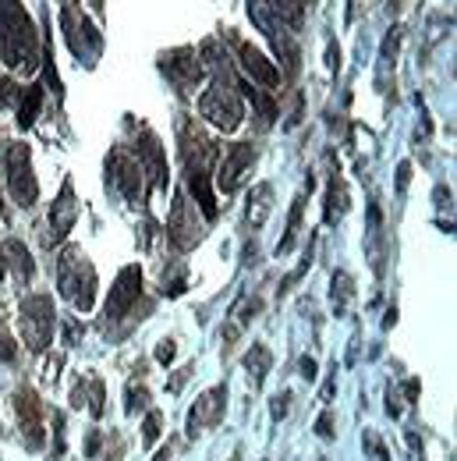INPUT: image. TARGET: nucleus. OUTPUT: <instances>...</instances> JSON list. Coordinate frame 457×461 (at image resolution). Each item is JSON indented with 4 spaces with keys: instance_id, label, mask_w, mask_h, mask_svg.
Masks as SVG:
<instances>
[{
    "instance_id": "obj_1",
    "label": "nucleus",
    "mask_w": 457,
    "mask_h": 461,
    "mask_svg": "<svg viewBox=\"0 0 457 461\" xmlns=\"http://www.w3.org/2000/svg\"><path fill=\"white\" fill-rule=\"evenodd\" d=\"M36 25L18 0H0V60L7 68H36Z\"/></svg>"
},
{
    "instance_id": "obj_2",
    "label": "nucleus",
    "mask_w": 457,
    "mask_h": 461,
    "mask_svg": "<svg viewBox=\"0 0 457 461\" xmlns=\"http://www.w3.org/2000/svg\"><path fill=\"white\" fill-rule=\"evenodd\" d=\"M58 285H60V294H64L78 312H89V309H93V302H96V270H93L89 256H85L78 245H67V249L60 252Z\"/></svg>"
},
{
    "instance_id": "obj_3",
    "label": "nucleus",
    "mask_w": 457,
    "mask_h": 461,
    "mask_svg": "<svg viewBox=\"0 0 457 461\" xmlns=\"http://www.w3.org/2000/svg\"><path fill=\"white\" fill-rule=\"evenodd\" d=\"M22 338L32 351H43V348L54 341V327H58V312H54V298L50 294H29L22 302Z\"/></svg>"
},
{
    "instance_id": "obj_4",
    "label": "nucleus",
    "mask_w": 457,
    "mask_h": 461,
    "mask_svg": "<svg viewBox=\"0 0 457 461\" xmlns=\"http://www.w3.org/2000/svg\"><path fill=\"white\" fill-rule=\"evenodd\" d=\"M199 111H202V117H206L210 124H217L220 131H234V128L241 124V100H237L234 86L224 82V78H217V82L202 93Z\"/></svg>"
},
{
    "instance_id": "obj_5",
    "label": "nucleus",
    "mask_w": 457,
    "mask_h": 461,
    "mask_svg": "<svg viewBox=\"0 0 457 461\" xmlns=\"http://www.w3.org/2000/svg\"><path fill=\"white\" fill-rule=\"evenodd\" d=\"M7 188L14 195L18 206H32L40 199V181L32 174V160H29V146L14 142L7 149Z\"/></svg>"
},
{
    "instance_id": "obj_6",
    "label": "nucleus",
    "mask_w": 457,
    "mask_h": 461,
    "mask_svg": "<svg viewBox=\"0 0 457 461\" xmlns=\"http://www.w3.org/2000/svg\"><path fill=\"white\" fill-rule=\"evenodd\" d=\"M142 294V270L139 267H124L117 274L114 288H111V298H107V323H117L131 312V305L139 302Z\"/></svg>"
},
{
    "instance_id": "obj_7",
    "label": "nucleus",
    "mask_w": 457,
    "mask_h": 461,
    "mask_svg": "<svg viewBox=\"0 0 457 461\" xmlns=\"http://www.w3.org/2000/svg\"><path fill=\"white\" fill-rule=\"evenodd\" d=\"M224 408H228V391L224 387H213V391H206L195 408L188 411V437L195 440V437H202L206 429H213L220 419H224Z\"/></svg>"
},
{
    "instance_id": "obj_8",
    "label": "nucleus",
    "mask_w": 457,
    "mask_h": 461,
    "mask_svg": "<svg viewBox=\"0 0 457 461\" xmlns=\"http://www.w3.org/2000/svg\"><path fill=\"white\" fill-rule=\"evenodd\" d=\"M107 171L114 177V185L121 188V195L128 203H139L142 199V164L135 157H128L124 149H114L107 157Z\"/></svg>"
},
{
    "instance_id": "obj_9",
    "label": "nucleus",
    "mask_w": 457,
    "mask_h": 461,
    "mask_svg": "<svg viewBox=\"0 0 457 461\" xmlns=\"http://www.w3.org/2000/svg\"><path fill=\"white\" fill-rule=\"evenodd\" d=\"M167 238L177 249H192L202 238V224L195 221V203H188L184 195L174 199L171 221H167Z\"/></svg>"
},
{
    "instance_id": "obj_10",
    "label": "nucleus",
    "mask_w": 457,
    "mask_h": 461,
    "mask_svg": "<svg viewBox=\"0 0 457 461\" xmlns=\"http://www.w3.org/2000/svg\"><path fill=\"white\" fill-rule=\"evenodd\" d=\"M14 411H18V422H22V440L32 447V451H40L43 447V440H47V433H43V419H40V398H36V391H18L14 394Z\"/></svg>"
},
{
    "instance_id": "obj_11",
    "label": "nucleus",
    "mask_w": 457,
    "mask_h": 461,
    "mask_svg": "<svg viewBox=\"0 0 457 461\" xmlns=\"http://www.w3.org/2000/svg\"><path fill=\"white\" fill-rule=\"evenodd\" d=\"M164 71L171 75L174 86L184 89V93L202 82V60H199V54H195L192 47H181V50L164 54Z\"/></svg>"
},
{
    "instance_id": "obj_12",
    "label": "nucleus",
    "mask_w": 457,
    "mask_h": 461,
    "mask_svg": "<svg viewBox=\"0 0 457 461\" xmlns=\"http://www.w3.org/2000/svg\"><path fill=\"white\" fill-rule=\"evenodd\" d=\"M252 160H255V149H252L248 142H234V146H228L224 164H220V174H217V185H220L224 195H230V192L241 185V177H245V171L252 167Z\"/></svg>"
},
{
    "instance_id": "obj_13",
    "label": "nucleus",
    "mask_w": 457,
    "mask_h": 461,
    "mask_svg": "<svg viewBox=\"0 0 457 461\" xmlns=\"http://www.w3.org/2000/svg\"><path fill=\"white\" fill-rule=\"evenodd\" d=\"M184 177H188V188L199 203V210L206 213V221L217 217V195H213V185H210V167L202 164H184Z\"/></svg>"
},
{
    "instance_id": "obj_14",
    "label": "nucleus",
    "mask_w": 457,
    "mask_h": 461,
    "mask_svg": "<svg viewBox=\"0 0 457 461\" xmlns=\"http://www.w3.org/2000/svg\"><path fill=\"white\" fill-rule=\"evenodd\" d=\"M237 54H241V68L252 75V82H259V86H277V82H281L277 64H273V60H266V54H263V50H255L252 43H241V47H237Z\"/></svg>"
},
{
    "instance_id": "obj_15",
    "label": "nucleus",
    "mask_w": 457,
    "mask_h": 461,
    "mask_svg": "<svg viewBox=\"0 0 457 461\" xmlns=\"http://www.w3.org/2000/svg\"><path fill=\"white\" fill-rule=\"evenodd\" d=\"M75 217H78V203H75V192H71V181H64L58 203L50 206V228H54V241H60L67 230L75 228Z\"/></svg>"
},
{
    "instance_id": "obj_16",
    "label": "nucleus",
    "mask_w": 457,
    "mask_h": 461,
    "mask_svg": "<svg viewBox=\"0 0 457 461\" xmlns=\"http://www.w3.org/2000/svg\"><path fill=\"white\" fill-rule=\"evenodd\" d=\"M139 164H146L142 171H149L157 177V185H167V164H164V146L153 131H142V142H139Z\"/></svg>"
},
{
    "instance_id": "obj_17",
    "label": "nucleus",
    "mask_w": 457,
    "mask_h": 461,
    "mask_svg": "<svg viewBox=\"0 0 457 461\" xmlns=\"http://www.w3.org/2000/svg\"><path fill=\"white\" fill-rule=\"evenodd\" d=\"M4 256H11V259H4V267L11 263L14 267V274H18V281H32V274H36V263H32V256H29V249L22 245V241H7L4 249H0Z\"/></svg>"
},
{
    "instance_id": "obj_18",
    "label": "nucleus",
    "mask_w": 457,
    "mask_h": 461,
    "mask_svg": "<svg viewBox=\"0 0 457 461\" xmlns=\"http://www.w3.org/2000/svg\"><path fill=\"white\" fill-rule=\"evenodd\" d=\"M248 14H252V22L259 25V32H266L273 43L284 36V29H281V25H277V18H273L270 0H248Z\"/></svg>"
},
{
    "instance_id": "obj_19",
    "label": "nucleus",
    "mask_w": 457,
    "mask_h": 461,
    "mask_svg": "<svg viewBox=\"0 0 457 461\" xmlns=\"http://www.w3.org/2000/svg\"><path fill=\"white\" fill-rule=\"evenodd\" d=\"M270 199H273V188L270 185H255L252 195H248V224L252 228H263L266 217H270Z\"/></svg>"
},
{
    "instance_id": "obj_20",
    "label": "nucleus",
    "mask_w": 457,
    "mask_h": 461,
    "mask_svg": "<svg viewBox=\"0 0 457 461\" xmlns=\"http://www.w3.org/2000/svg\"><path fill=\"white\" fill-rule=\"evenodd\" d=\"M40 107H43V86H29V89L18 96V124H22V128L36 124Z\"/></svg>"
},
{
    "instance_id": "obj_21",
    "label": "nucleus",
    "mask_w": 457,
    "mask_h": 461,
    "mask_svg": "<svg viewBox=\"0 0 457 461\" xmlns=\"http://www.w3.org/2000/svg\"><path fill=\"white\" fill-rule=\"evenodd\" d=\"M270 351L263 345H252V351L245 355V369H248V376H252V387H263V380H266V373H270Z\"/></svg>"
},
{
    "instance_id": "obj_22",
    "label": "nucleus",
    "mask_w": 457,
    "mask_h": 461,
    "mask_svg": "<svg viewBox=\"0 0 457 461\" xmlns=\"http://www.w3.org/2000/svg\"><path fill=\"white\" fill-rule=\"evenodd\" d=\"M330 298H334V309H337V312H344V309H347V302L354 298V281H351L344 270H341V274H334V288H330Z\"/></svg>"
},
{
    "instance_id": "obj_23",
    "label": "nucleus",
    "mask_w": 457,
    "mask_h": 461,
    "mask_svg": "<svg viewBox=\"0 0 457 461\" xmlns=\"http://www.w3.org/2000/svg\"><path fill=\"white\" fill-rule=\"evenodd\" d=\"M344 185H341V177L334 174V181H330V188H327V224H334L337 217L344 213Z\"/></svg>"
},
{
    "instance_id": "obj_24",
    "label": "nucleus",
    "mask_w": 457,
    "mask_h": 461,
    "mask_svg": "<svg viewBox=\"0 0 457 461\" xmlns=\"http://www.w3.org/2000/svg\"><path fill=\"white\" fill-rule=\"evenodd\" d=\"M301 206H305V199L298 195V199H294V206H291V217H287V234H284V241L277 245V256H284V252H291V245H294V234H298V224H301Z\"/></svg>"
},
{
    "instance_id": "obj_25",
    "label": "nucleus",
    "mask_w": 457,
    "mask_h": 461,
    "mask_svg": "<svg viewBox=\"0 0 457 461\" xmlns=\"http://www.w3.org/2000/svg\"><path fill=\"white\" fill-rule=\"evenodd\" d=\"M273 14H281L291 25H301V14H305V0H270Z\"/></svg>"
},
{
    "instance_id": "obj_26",
    "label": "nucleus",
    "mask_w": 457,
    "mask_h": 461,
    "mask_svg": "<svg viewBox=\"0 0 457 461\" xmlns=\"http://www.w3.org/2000/svg\"><path fill=\"white\" fill-rule=\"evenodd\" d=\"M241 89H245V96L255 104V111H259V117H263L266 124L277 117V104H273L270 96H263V93H259V89H252V86H241Z\"/></svg>"
},
{
    "instance_id": "obj_27",
    "label": "nucleus",
    "mask_w": 457,
    "mask_h": 461,
    "mask_svg": "<svg viewBox=\"0 0 457 461\" xmlns=\"http://www.w3.org/2000/svg\"><path fill=\"white\" fill-rule=\"evenodd\" d=\"M160 422H164L160 411H149V415H146V422H142V444H146V447H153V444L160 440Z\"/></svg>"
},
{
    "instance_id": "obj_28",
    "label": "nucleus",
    "mask_w": 457,
    "mask_h": 461,
    "mask_svg": "<svg viewBox=\"0 0 457 461\" xmlns=\"http://www.w3.org/2000/svg\"><path fill=\"white\" fill-rule=\"evenodd\" d=\"M398 47H400V29L394 25V29L387 32V40H383V54H380V58L390 64V60L398 58Z\"/></svg>"
},
{
    "instance_id": "obj_29",
    "label": "nucleus",
    "mask_w": 457,
    "mask_h": 461,
    "mask_svg": "<svg viewBox=\"0 0 457 461\" xmlns=\"http://www.w3.org/2000/svg\"><path fill=\"white\" fill-rule=\"evenodd\" d=\"M14 100H18V86L7 75H0V107H11Z\"/></svg>"
},
{
    "instance_id": "obj_30",
    "label": "nucleus",
    "mask_w": 457,
    "mask_h": 461,
    "mask_svg": "<svg viewBox=\"0 0 457 461\" xmlns=\"http://www.w3.org/2000/svg\"><path fill=\"white\" fill-rule=\"evenodd\" d=\"M54 455H64V415H54Z\"/></svg>"
},
{
    "instance_id": "obj_31",
    "label": "nucleus",
    "mask_w": 457,
    "mask_h": 461,
    "mask_svg": "<svg viewBox=\"0 0 457 461\" xmlns=\"http://www.w3.org/2000/svg\"><path fill=\"white\" fill-rule=\"evenodd\" d=\"M316 433H319L323 440H330V437H334V415H330V411H323V415H319V422H316Z\"/></svg>"
},
{
    "instance_id": "obj_32",
    "label": "nucleus",
    "mask_w": 457,
    "mask_h": 461,
    "mask_svg": "<svg viewBox=\"0 0 457 461\" xmlns=\"http://www.w3.org/2000/svg\"><path fill=\"white\" fill-rule=\"evenodd\" d=\"M174 355H177L174 341H160V348H157V362H160V366H171Z\"/></svg>"
},
{
    "instance_id": "obj_33",
    "label": "nucleus",
    "mask_w": 457,
    "mask_h": 461,
    "mask_svg": "<svg viewBox=\"0 0 457 461\" xmlns=\"http://www.w3.org/2000/svg\"><path fill=\"white\" fill-rule=\"evenodd\" d=\"M327 64H330V71H341V50H337V43L327 47Z\"/></svg>"
},
{
    "instance_id": "obj_34",
    "label": "nucleus",
    "mask_w": 457,
    "mask_h": 461,
    "mask_svg": "<svg viewBox=\"0 0 457 461\" xmlns=\"http://www.w3.org/2000/svg\"><path fill=\"white\" fill-rule=\"evenodd\" d=\"M14 351H18V348L11 345V338H4V334H0V362H11V358H14Z\"/></svg>"
},
{
    "instance_id": "obj_35",
    "label": "nucleus",
    "mask_w": 457,
    "mask_h": 461,
    "mask_svg": "<svg viewBox=\"0 0 457 461\" xmlns=\"http://www.w3.org/2000/svg\"><path fill=\"white\" fill-rule=\"evenodd\" d=\"M291 394H281V398H273V419H284L287 415V408H291Z\"/></svg>"
},
{
    "instance_id": "obj_36",
    "label": "nucleus",
    "mask_w": 457,
    "mask_h": 461,
    "mask_svg": "<svg viewBox=\"0 0 457 461\" xmlns=\"http://www.w3.org/2000/svg\"><path fill=\"white\" fill-rule=\"evenodd\" d=\"M365 444H369V447H372V455H376V458H380V461H390V458H387V447H383V444H380V440H376V437H372V433H369V437H365Z\"/></svg>"
},
{
    "instance_id": "obj_37",
    "label": "nucleus",
    "mask_w": 457,
    "mask_h": 461,
    "mask_svg": "<svg viewBox=\"0 0 457 461\" xmlns=\"http://www.w3.org/2000/svg\"><path fill=\"white\" fill-rule=\"evenodd\" d=\"M301 376H305V380H309V384H312V380H316V358H309V355H305V358H301Z\"/></svg>"
},
{
    "instance_id": "obj_38",
    "label": "nucleus",
    "mask_w": 457,
    "mask_h": 461,
    "mask_svg": "<svg viewBox=\"0 0 457 461\" xmlns=\"http://www.w3.org/2000/svg\"><path fill=\"white\" fill-rule=\"evenodd\" d=\"M408 181H411V164H400V167H398V188H400V192L408 188Z\"/></svg>"
},
{
    "instance_id": "obj_39",
    "label": "nucleus",
    "mask_w": 457,
    "mask_h": 461,
    "mask_svg": "<svg viewBox=\"0 0 457 461\" xmlns=\"http://www.w3.org/2000/svg\"><path fill=\"white\" fill-rule=\"evenodd\" d=\"M58 369H60V358H50L47 362V380H58Z\"/></svg>"
},
{
    "instance_id": "obj_40",
    "label": "nucleus",
    "mask_w": 457,
    "mask_h": 461,
    "mask_svg": "<svg viewBox=\"0 0 457 461\" xmlns=\"http://www.w3.org/2000/svg\"><path fill=\"white\" fill-rule=\"evenodd\" d=\"M85 451H89V455H96V451H100V433H93V437H89V447H85Z\"/></svg>"
},
{
    "instance_id": "obj_41",
    "label": "nucleus",
    "mask_w": 457,
    "mask_h": 461,
    "mask_svg": "<svg viewBox=\"0 0 457 461\" xmlns=\"http://www.w3.org/2000/svg\"><path fill=\"white\" fill-rule=\"evenodd\" d=\"M157 461H171V447H164V451L157 455Z\"/></svg>"
},
{
    "instance_id": "obj_42",
    "label": "nucleus",
    "mask_w": 457,
    "mask_h": 461,
    "mask_svg": "<svg viewBox=\"0 0 457 461\" xmlns=\"http://www.w3.org/2000/svg\"><path fill=\"white\" fill-rule=\"evenodd\" d=\"M387 7H390V11H398V0H387Z\"/></svg>"
},
{
    "instance_id": "obj_43",
    "label": "nucleus",
    "mask_w": 457,
    "mask_h": 461,
    "mask_svg": "<svg viewBox=\"0 0 457 461\" xmlns=\"http://www.w3.org/2000/svg\"><path fill=\"white\" fill-rule=\"evenodd\" d=\"M0 281H4V252H0Z\"/></svg>"
},
{
    "instance_id": "obj_44",
    "label": "nucleus",
    "mask_w": 457,
    "mask_h": 461,
    "mask_svg": "<svg viewBox=\"0 0 457 461\" xmlns=\"http://www.w3.org/2000/svg\"><path fill=\"white\" fill-rule=\"evenodd\" d=\"M0 213H4V203H0Z\"/></svg>"
}]
</instances>
